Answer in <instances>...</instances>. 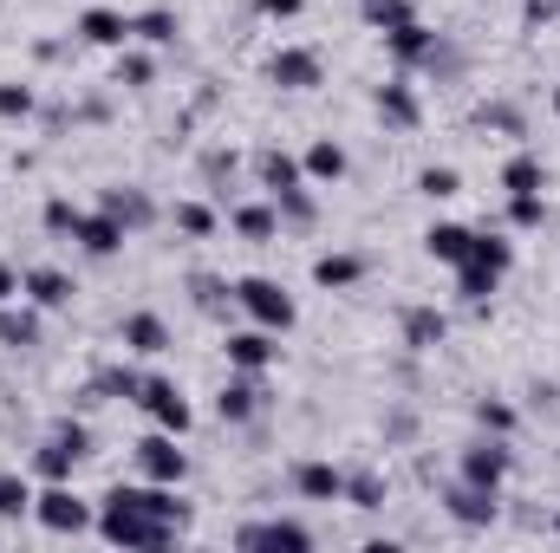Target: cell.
Listing matches in <instances>:
<instances>
[{
	"mask_svg": "<svg viewBox=\"0 0 560 553\" xmlns=\"http://www.w3.org/2000/svg\"><path fill=\"white\" fill-rule=\"evenodd\" d=\"M98 528L117 548H170L176 528H183V502L170 495V482H157V489H111Z\"/></svg>",
	"mask_w": 560,
	"mask_h": 553,
	"instance_id": "6da1fadb",
	"label": "cell"
},
{
	"mask_svg": "<svg viewBox=\"0 0 560 553\" xmlns=\"http://www.w3.org/2000/svg\"><path fill=\"white\" fill-rule=\"evenodd\" d=\"M235 300H241V306H248V319H254V326H267V332H287V326H294V300H287L274 280H261V274L235 280Z\"/></svg>",
	"mask_w": 560,
	"mask_h": 553,
	"instance_id": "7a4b0ae2",
	"label": "cell"
},
{
	"mask_svg": "<svg viewBox=\"0 0 560 553\" xmlns=\"http://www.w3.org/2000/svg\"><path fill=\"white\" fill-rule=\"evenodd\" d=\"M137 404L157 417V430H170V437H183V430H189V404H183V391H176V385H163V378H137Z\"/></svg>",
	"mask_w": 560,
	"mask_h": 553,
	"instance_id": "3957f363",
	"label": "cell"
},
{
	"mask_svg": "<svg viewBox=\"0 0 560 553\" xmlns=\"http://www.w3.org/2000/svg\"><path fill=\"white\" fill-rule=\"evenodd\" d=\"M33 515H39V528H52V535H78V528H91V508H85L72 489H46V495H33Z\"/></svg>",
	"mask_w": 560,
	"mask_h": 553,
	"instance_id": "277c9868",
	"label": "cell"
},
{
	"mask_svg": "<svg viewBox=\"0 0 560 553\" xmlns=\"http://www.w3.org/2000/svg\"><path fill=\"white\" fill-rule=\"evenodd\" d=\"M137 463H144V476H150V482H170V489H176V482H183V469H189V456L176 450V437H170V430L144 437V443H137Z\"/></svg>",
	"mask_w": 560,
	"mask_h": 553,
	"instance_id": "5b68a950",
	"label": "cell"
},
{
	"mask_svg": "<svg viewBox=\"0 0 560 553\" xmlns=\"http://www.w3.org/2000/svg\"><path fill=\"white\" fill-rule=\"evenodd\" d=\"M72 241H78L85 254H117V248H124V222H117L111 209H104V215H78Z\"/></svg>",
	"mask_w": 560,
	"mask_h": 553,
	"instance_id": "8992f818",
	"label": "cell"
},
{
	"mask_svg": "<svg viewBox=\"0 0 560 553\" xmlns=\"http://www.w3.org/2000/svg\"><path fill=\"white\" fill-rule=\"evenodd\" d=\"M235 541H241V548H287V553L313 548V535H307L300 521H261V528H241Z\"/></svg>",
	"mask_w": 560,
	"mask_h": 553,
	"instance_id": "52a82bcc",
	"label": "cell"
},
{
	"mask_svg": "<svg viewBox=\"0 0 560 553\" xmlns=\"http://www.w3.org/2000/svg\"><path fill=\"white\" fill-rule=\"evenodd\" d=\"M274 352H281V345L267 339V326H261V332H228V365H235V372H267Z\"/></svg>",
	"mask_w": 560,
	"mask_h": 553,
	"instance_id": "ba28073f",
	"label": "cell"
},
{
	"mask_svg": "<svg viewBox=\"0 0 560 553\" xmlns=\"http://www.w3.org/2000/svg\"><path fill=\"white\" fill-rule=\"evenodd\" d=\"M502 476H509V450H502V443H476V450L463 456V482H476V489H502Z\"/></svg>",
	"mask_w": 560,
	"mask_h": 553,
	"instance_id": "9c48e42d",
	"label": "cell"
},
{
	"mask_svg": "<svg viewBox=\"0 0 560 553\" xmlns=\"http://www.w3.org/2000/svg\"><path fill=\"white\" fill-rule=\"evenodd\" d=\"M267 78L287 85V91H313V85H320V59H313V52H274Z\"/></svg>",
	"mask_w": 560,
	"mask_h": 553,
	"instance_id": "30bf717a",
	"label": "cell"
},
{
	"mask_svg": "<svg viewBox=\"0 0 560 553\" xmlns=\"http://www.w3.org/2000/svg\"><path fill=\"white\" fill-rule=\"evenodd\" d=\"M78 456H85V430H78V424H59V430H52V443L39 450V469H46V476H65Z\"/></svg>",
	"mask_w": 560,
	"mask_h": 553,
	"instance_id": "8fae6325",
	"label": "cell"
},
{
	"mask_svg": "<svg viewBox=\"0 0 560 553\" xmlns=\"http://www.w3.org/2000/svg\"><path fill=\"white\" fill-rule=\"evenodd\" d=\"M450 515H457L463 528H489V521H496V489H476V482L450 489Z\"/></svg>",
	"mask_w": 560,
	"mask_h": 553,
	"instance_id": "7c38bea8",
	"label": "cell"
},
{
	"mask_svg": "<svg viewBox=\"0 0 560 553\" xmlns=\"http://www.w3.org/2000/svg\"><path fill=\"white\" fill-rule=\"evenodd\" d=\"M470 228H457V222H437L431 235H424V248H431V261H444V267H463L470 261Z\"/></svg>",
	"mask_w": 560,
	"mask_h": 553,
	"instance_id": "4fadbf2b",
	"label": "cell"
},
{
	"mask_svg": "<svg viewBox=\"0 0 560 553\" xmlns=\"http://www.w3.org/2000/svg\"><path fill=\"white\" fill-rule=\"evenodd\" d=\"M78 39H91V46H124V39H130V20L111 13V7H91V13L78 20Z\"/></svg>",
	"mask_w": 560,
	"mask_h": 553,
	"instance_id": "5bb4252c",
	"label": "cell"
},
{
	"mask_svg": "<svg viewBox=\"0 0 560 553\" xmlns=\"http://www.w3.org/2000/svg\"><path fill=\"white\" fill-rule=\"evenodd\" d=\"M294 482H300V495H307V502H339V495H346V476H339L333 463H307Z\"/></svg>",
	"mask_w": 560,
	"mask_h": 553,
	"instance_id": "9a60e30c",
	"label": "cell"
},
{
	"mask_svg": "<svg viewBox=\"0 0 560 553\" xmlns=\"http://www.w3.org/2000/svg\"><path fill=\"white\" fill-rule=\"evenodd\" d=\"M542 183H548L542 156H509V169H502V189L509 196H542Z\"/></svg>",
	"mask_w": 560,
	"mask_h": 553,
	"instance_id": "2e32d148",
	"label": "cell"
},
{
	"mask_svg": "<svg viewBox=\"0 0 560 553\" xmlns=\"http://www.w3.org/2000/svg\"><path fill=\"white\" fill-rule=\"evenodd\" d=\"M26 293H33V306H65L72 300V280L59 267H33L26 274Z\"/></svg>",
	"mask_w": 560,
	"mask_h": 553,
	"instance_id": "e0dca14e",
	"label": "cell"
},
{
	"mask_svg": "<svg viewBox=\"0 0 560 553\" xmlns=\"http://www.w3.org/2000/svg\"><path fill=\"white\" fill-rule=\"evenodd\" d=\"M124 345H130V352H163L170 332H163L157 313H130V319H124Z\"/></svg>",
	"mask_w": 560,
	"mask_h": 553,
	"instance_id": "ac0fdd59",
	"label": "cell"
},
{
	"mask_svg": "<svg viewBox=\"0 0 560 553\" xmlns=\"http://www.w3.org/2000/svg\"><path fill=\"white\" fill-rule=\"evenodd\" d=\"M215 411H222L228 424H248V417L261 411V385H254V378H235V385L222 391V404H215Z\"/></svg>",
	"mask_w": 560,
	"mask_h": 553,
	"instance_id": "d6986e66",
	"label": "cell"
},
{
	"mask_svg": "<svg viewBox=\"0 0 560 553\" xmlns=\"http://www.w3.org/2000/svg\"><path fill=\"white\" fill-rule=\"evenodd\" d=\"M378 117L398 124V130H411V124H418V98H411L405 85H385V91H378Z\"/></svg>",
	"mask_w": 560,
	"mask_h": 553,
	"instance_id": "ffe728a7",
	"label": "cell"
},
{
	"mask_svg": "<svg viewBox=\"0 0 560 553\" xmlns=\"http://www.w3.org/2000/svg\"><path fill=\"white\" fill-rule=\"evenodd\" d=\"M300 169H307L313 183H339V176H346V150H339V143H313Z\"/></svg>",
	"mask_w": 560,
	"mask_h": 553,
	"instance_id": "44dd1931",
	"label": "cell"
},
{
	"mask_svg": "<svg viewBox=\"0 0 560 553\" xmlns=\"http://www.w3.org/2000/svg\"><path fill=\"white\" fill-rule=\"evenodd\" d=\"M261 183H267L274 196L300 189V163H294V156H281V150H267V156H261Z\"/></svg>",
	"mask_w": 560,
	"mask_h": 553,
	"instance_id": "7402d4cb",
	"label": "cell"
},
{
	"mask_svg": "<svg viewBox=\"0 0 560 553\" xmlns=\"http://www.w3.org/2000/svg\"><path fill=\"white\" fill-rule=\"evenodd\" d=\"M391 52H398V59H437V39L411 20V26H398V33H391Z\"/></svg>",
	"mask_w": 560,
	"mask_h": 553,
	"instance_id": "603a6c76",
	"label": "cell"
},
{
	"mask_svg": "<svg viewBox=\"0 0 560 553\" xmlns=\"http://www.w3.org/2000/svg\"><path fill=\"white\" fill-rule=\"evenodd\" d=\"M313 280H320V287H352V280H359V261H352V254H320V261H313Z\"/></svg>",
	"mask_w": 560,
	"mask_h": 553,
	"instance_id": "cb8c5ba5",
	"label": "cell"
},
{
	"mask_svg": "<svg viewBox=\"0 0 560 553\" xmlns=\"http://www.w3.org/2000/svg\"><path fill=\"white\" fill-rule=\"evenodd\" d=\"M496 280H502V274H496V267H483V261H463V267H457L463 300H489V293H496Z\"/></svg>",
	"mask_w": 560,
	"mask_h": 553,
	"instance_id": "d4e9b609",
	"label": "cell"
},
{
	"mask_svg": "<svg viewBox=\"0 0 560 553\" xmlns=\"http://www.w3.org/2000/svg\"><path fill=\"white\" fill-rule=\"evenodd\" d=\"M470 261H483V267H496V274H509V261H515V248H509L502 235H476V241H470Z\"/></svg>",
	"mask_w": 560,
	"mask_h": 553,
	"instance_id": "484cf974",
	"label": "cell"
},
{
	"mask_svg": "<svg viewBox=\"0 0 560 553\" xmlns=\"http://www.w3.org/2000/svg\"><path fill=\"white\" fill-rule=\"evenodd\" d=\"M274 209H235V235H248V241H274Z\"/></svg>",
	"mask_w": 560,
	"mask_h": 553,
	"instance_id": "4316f807",
	"label": "cell"
},
{
	"mask_svg": "<svg viewBox=\"0 0 560 553\" xmlns=\"http://www.w3.org/2000/svg\"><path fill=\"white\" fill-rule=\"evenodd\" d=\"M0 339H7V345H33V339H39V319H33V313L0 306Z\"/></svg>",
	"mask_w": 560,
	"mask_h": 553,
	"instance_id": "83f0119b",
	"label": "cell"
},
{
	"mask_svg": "<svg viewBox=\"0 0 560 553\" xmlns=\"http://www.w3.org/2000/svg\"><path fill=\"white\" fill-rule=\"evenodd\" d=\"M365 20L385 26V33H398V26H411V7L405 0H365Z\"/></svg>",
	"mask_w": 560,
	"mask_h": 553,
	"instance_id": "f1b7e54d",
	"label": "cell"
},
{
	"mask_svg": "<svg viewBox=\"0 0 560 553\" xmlns=\"http://www.w3.org/2000/svg\"><path fill=\"white\" fill-rule=\"evenodd\" d=\"M33 508V489L20 482V476H0V521H13V515H26Z\"/></svg>",
	"mask_w": 560,
	"mask_h": 553,
	"instance_id": "f546056e",
	"label": "cell"
},
{
	"mask_svg": "<svg viewBox=\"0 0 560 553\" xmlns=\"http://www.w3.org/2000/svg\"><path fill=\"white\" fill-rule=\"evenodd\" d=\"M130 33H144L150 46H163V39H176V20L157 7V13H144V20H130Z\"/></svg>",
	"mask_w": 560,
	"mask_h": 553,
	"instance_id": "4dcf8cb0",
	"label": "cell"
},
{
	"mask_svg": "<svg viewBox=\"0 0 560 553\" xmlns=\"http://www.w3.org/2000/svg\"><path fill=\"white\" fill-rule=\"evenodd\" d=\"M542 215H548L542 196H509V222H515V228H542Z\"/></svg>",
	"mask_w": 560,
	"mask_h": 553,
	"instance_id": "1f68e13d",
	"label": "cell"
},
{
	"mask_svg": "<svg viewBox=\"0 0 560 553\" xmlns=\"http://www.w3.org/2000/svg\"><path fill=\"white\" fill-rule=\"evenodd\" d=\"M418 189L444 202V196H457V189H463V176H457V169H424V176H418Z\"/></svg>",
	"mask_w": 560,
	"mask_h": 553,
	"instance_id": "d6a6232c",
	"label": "cell"
},
{
	"mask_svg": "<svg viewBox=\"0 0 560 553\" xmlns=\"http://www.w3.org/2000/svg\"><path fill=\"white\" fill-rule=\"evenodd\" d=\"M176 228H183V235H209V228H215V215H209L202 202H176Z\"/></svg>",
	"mask_w": 560,
	"mask_h": 553,
	"instance_id": "836d02e7",
	"label": "cell"
},
{
	"mask_svg": "<svg viewBox=\"0 0 560 553\" xmlns=\"http://www.w3.org/2000/svg\"><path fill=\"white\" fill-rule=\"evenodd\" d=\"M46 228H52V235H72V228H78V209H72L65 196H52V202H46Z\"/></svg>",
	"mask_w": 560,
	"mask_h": 553,
	"instance_id": "e575fe53",
	"label": "cell"
},
{
	"mask_svg": "<svg viewBox=\"0 0 560 553\" xmlns=\"http://www.w3.org/2000/svg\"><path fill=\"white\" fill-rule=\"evenodd\" d=\"M444 339V313H411V345H437Z\"/></svg>",
	"mask_w": 560,
	"mask_h": 553,
	"instance_id": "d590c367",
	"label": "cell"
},
{
	"mask_svg": "<svg viewBox=\"0 0 560 553\" xmlns=\"http://www.w3.org/2000/svg\"><path fill=\"white\" fill-rule=\"evenodd\" d=\"M346 495H352L359 508H378V495H385V482H378V476H352V482H346Z\"/></svg>",
	"mask_w": 560,
	"mask_h": 553,
	"instance_id": "8d00e7d4",
	"label": "cell"
},
{
	"mask_svg": "<svg viewBox=\"0 0 560 553\" xmlns=\"http://www.w3.org/2000/svg\"><path fill=\"white\" fill-rule=\"evenodd\" d=\"M33 111V91L26 85H0V117H26Z\"/></svg>",
	"mask_w": 560,
	"mask_h": 553,
	"instance_id": "74e56055",
	"label": "cell"
},
{
	"mask_svg": "<svg viewBox=\"0 0 560 553\" xmlns=\"http://www.w3.org/2000/svg\"><path fill=\"white\" fill-rule=\"evenodd\" d=\"M117 78L124 85H150V59H117Z\"/></svg>",
	"mask_w": 560,
	"mask_h": 553,
	"instance_id": "f35d334b",
	"label": "cell"
},
{
	"mask_svg": "<svg viewBox=\"0 0 560 553\" xmlns=\"http://www.w3.org/2000/svg\"><path fill=\"white\" fill-rule=\"evenodd\" d=\"M261 13H267V20H294V13H300V0H261Z\"/></svg>",
	"mask_w": 560,
	"mask_h": 553,
	"instance_id": "ab89813d",
	"label": "cell"
},
{
	"mask_svg": "<svg viewBox=\"0 0 560 553\" xmlns=\"http://www.w3.org/2000/svg\"><path fill=\"white\" fill-rule=\"evenodd\" d=\"M483 424H489V430H509V424H515V417H509V411H502V404H483Z\"/></svg>",
	"mask_w": 560,
	"mask_h": 553,
	"instance_id": "60d3db41",
	"label": "cell"
},
{
	"mask_svg": "<svg viewBox=\"0 0 560 553\" xmlns=\"http://www.w3.org/2000/svg\"><path fill=\"white\" fill-rule=\"evenodd\" d=\"M13 293H20V280H13V267H7V261H0V306H7V300H13Z\"/></svg>",
	"mask_w": 560,
	"mask_h": 553,
	"instance_id": "b9f144b4",
	"label": "cell"
},
{
	"mask_svg": "<svg viewBox=\"0 0 560 553\" xmlns=\"http://www.w3.org/2000/svg\"><path fill=\"white\" fill-rule=\"evenodd\" d=\"M555 111H560V91H555Z\"/></svg>",
	"mask_w": 560,
	"mask_h": 553,
	"instance_id": "7bdbcfd3",
	"label": "cell"
},
{
	"mask_svg": "<svg viewBox=\"0 0 560 553\" xmlns=\"http://www.w3.org/2000/svg\"><path fill=\"white\" fill-rule=\"evenodd\" d=\"M555 528H560V521H555Z\"/></svg>",
	"mask_w": 560,
	"mask_h": 553,
	"instance_id": "ee69618b",
	"label": "cell"
}]
</instances>
